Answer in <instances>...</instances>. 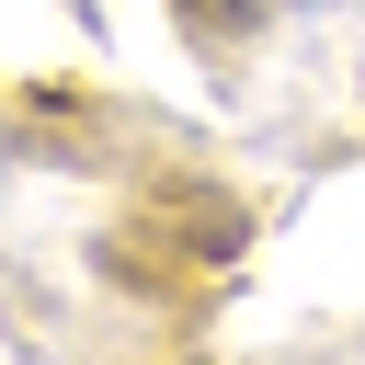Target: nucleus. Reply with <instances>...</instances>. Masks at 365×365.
Here are the masks:
<instances>
[{"mask_svg": "<svg viewBox=\"0 0 365 365\" xmlns=\"http://www.w3.org/2000/svg\"><path fill=\"white\" fill-rule=\"evenodd\" d=\"M262 11H274V0H182V23H194V34H251Z\"/></svg>", "mask_w": 365, "mask_h": 365, "instance_id": "f257e3e1", "label": "nucleus"}]
</instances>
